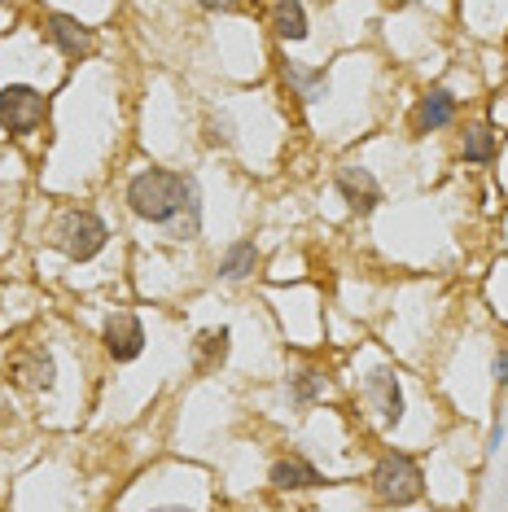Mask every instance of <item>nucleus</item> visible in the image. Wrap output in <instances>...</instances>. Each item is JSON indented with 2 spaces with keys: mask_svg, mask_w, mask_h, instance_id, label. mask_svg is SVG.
I'll list each match as a JSON object with an SVG mask.
<instances>
[{
  "mask_svg": "<svg viewBox=\"0 0 508 512\" xmlns=\"http://www.w3.org/2000/svg\"><path fill=\"white\" fill-rule=\"evenodd\" d=\"M106 351L119 359V364H127V359H136L145 351V329H141V320L136 316H110L106 324Z\"/></svg>",
  "mask_w": 508,
  "mask_h": 512,
  "instance_id": "obj_7",
  "label": "nucleus"
},
{
  "mask_svg": "<svg viewBox=\"0 0 508 512\" xmlns=\"http://www.w3.org/2000/svg\"><path fill=\"white\" fill-rule=\"evenodd\" d=\"M254 263H259V250H254V241H237V246L224 254L219 272H224L228 281H246V276L254 272Z\"/></svg>",
  "mask_w": 508,
  "mask_h": 512,
  "instance_id": "obj_13",
  "label": "nucleus"
},
{
  "mask_svg": "<svg viewBox=\"0 0 508 512\" xmlns=\"http://www.w3.org/2000/svg\"><path fill=\"white\" fill-rule=\"evenodd\" d=\"M495 154V132L487 123H473V127H465V158L469 162H487Z\"/></svg>",
  "mask_w": 508,
  "mask_h": 512,
  "instance_id": "obj_15",
  "label": "nucleus"
},
{
  "mask_svg": "<svg viewBox=\"0 0 508 512\" xmlns=\"http://www.w3.org/2000/svg\"><path fill=\"white\" fill-rule=\"evenodd\" d=\"M193 184L189 176H180V171H163V167H149L141 176H132L127 184V206H132V215L149 219V224H171L184 206H189L193 197Z\"/></svg>",
  "mask_w": 508,
  "mask_h": 512,
  "instance_id": "obj_1",
  "label": "nucleus"
},
{
  "mask_svg": "<svg viewBox=\"0 0 508 512\" xmlns=\"http://www.w3.org/2000/svg\"><path fill=\"white\" fill-rule=\"evenodd\" d=\"M368 399L377 403V412L386 425L403 421V390H399V377L390 368H377L373 377H368Z\"/></svg>",
  "mask_w": 508,
  "mask_h": 512,
  "instance_id": "obj_10",
  "label": "nucleus"
},
{
  "mask_svg": "<svg viewBox=\"0 0 508 512\" xmlns=\"http://www.w3.org/2000/svg\"><path fill=\"white\" fill-rule=\"evenodd\" d=\"M325 477H320L303 456H285L272 464V486H281V491H311V486H320Z\"/></svg>",
  "mask_w": 508,
  "mask_h": 512,
  "instance_id": "obj_11",
  "label": "nucleus"
},
{
  "mask_svg": "<svg viewBox=\"0 0 508 512\" xmlns=\"http://www.w3.org/2000/svg\"><path fill=\"white\" fill-rule=\"evenodd\" d=\"M9 372H14V381L22 390H49L53 386V355L40 351V346H27V351L14 355Z\"/></svg>",
  "mask_w": 508,
  "mask_h": 512,
  "instance_id": "obj_9",
  "label": "nucleus"
},
{
  "mask_svg": "<svg viewBox=\"0 0 508 512\" xmlns=\"http://www.w3.org/2000/svg\"><path fill=\"white\" fill-rule=\"evenodd\" d=\"M285 79L298 88V97L303 101H316V97H325L329 92V79H325V71H298V66H285Z\"/></svg>",
  "mask_w": 508,
  "mask_h": 512,
  "instance_id": "obj_16",
  "label": "nucleus"
},
{
  "mask_svg": "<svg viewBox=\"0 0 508 512\" xmlns=\"http://www.w3.org/2000/svg\"><path fill=\"white\" fill-rule=\"evenodd\" d=\"M320 390H325V377H320V372H303V377H298V390H294V394H298L303 403H311Z\"/></svg>",
  "mask_w": 508,
  "mask_h": 512,
  "instance_id": "obj_17",
  "label": "nucleus"
},
{
  "mask_svg": "<svg viewBox=\"0 0 508 512\" xmlns=\"http://www.w3.org/2000/svg\"><path fill=\"white\" fill-rule=\"evenodd\" d=\"M456 119V97L447 88H430L421 97V106L412 110V132L425 136V132H438V127H447Z\"/></svg>",
  "mask_w": 508,
  "mask_h": 512,
  "instance_id": "obj_8",
  "label": "nucleus"
},
{
  "mask_svg": "<svg viewBox=\"0 0 508 512\" xmlns=\"http://www.w3.org/2000/svg\"><path fill=\"white\" fill-rule=\"evenodd\" d=\"M373 491L381 504H412V499H421V491H425V477L412 456L386 451L373 469Z\"/></svg>",
  "mask_w": 508,
  "mask_h": 512,
  "instance_id": "obj_2",
  "label": "nucleus"
},
{
  "mask_svg": "<svg viewBox=\"0 0 508 512\" xmlns=\"http://www.w3.org/2000/svg\"><path fill=\"white\" fill-rule=\"evenodd\" d=\"M272 31L281 40H307V14L298 0H272Z\"/></svg>",
  "mask_w": 508,
  "mask_h": 512,
  "instance_id": "obj_12",
  "label": "nucleus"
},
{
  "mask_svg": "<svg viewBox=\"0 0 508 512\" xmlns=\"http://www.w3.org/2000/svg\"><path fill=\"white\" fill-rule=\"evenodd\" d=\"M44 36L53 40V49H62L66 57H75V62L97 49L92 31L79 18H71V14H49V18H44Z\"/></svg>",
  "mask_w": 508,
  "mask_h": 512,
  "instance_id": "obj_5",
  "label": "nucleus"
},
{
  "mask_svg": "<svg viewBox=\"0 0 508 512\" xmlns=\"http://www.w3.org/2000/svg\"><path fill=\"white\" fill-rule=\"evenodd\" d=\"M202 9H215V14H228V9H237L241 0H198Z\"/></svg>",
  "mask_w": 508,
  "mask_h": 512,
  "instance_id": "obj_18",
  "label": "nucleus"
},
{
  "mask_svg": "<svg viewBox=\"0 0 508 512\" xmlns=\"http://www.w3.org/2000/svg\"><path fill=\"white\" fill-rule=\"evenodd\" d=\"M106 237H110L106 224H101V215H92V211H66L53 224V246L75 263L92 259V254L106 246Z\"/></svg>",
  "mask_w": 508,
  "mask_h": 512,
  "instance_id": "obj_3",
  "label": "nucleus"
},
{
  "mask_svg": "<svg viewBox=\"0 0 508 512\" xmlns=\"http://www.w3.org/2000/svg\"><path fill=\"white\" fill-rule=\"evenodd\" d=\"M338 193H342V202L351 206L355 215L377 211V202H381V184L368 176L364 167H338Z\"/></svg>",
  "mask_w": 508,
  "mask_h": 512,
  "instance_id": "obj_6",
  "label": "nucleus"
},
{
  "mask_svg": "<svg viewBox=\"0 0 508 512\" xmlns=\"http://www.w3.org/2000/svg\"><path fill=\"white\" fill-rule=\"evenodd\" d=\"M495 381H500V386L508 381V355H500V359H495Z\"/></svg>",
  "mask_w": 508,
  "mask_h": 512,
  "instance_id": "obj_19",
  "label": "nucleus"
},
{
  "mask_svg": "<svg viewBox=\"0 0 508 512\" xmlns=\"http://www.w3.org/2000/svg\"><path fill=\"white\" fill-rule=\"evenodd\" d=\"M228 329H211V333H202L198 337V372H211L224 364V355H228Z\"/></svg>",
  "mask_w": 508,
  "mask_h": 512,
  "instance_id": "obj_14",
  "label": "nucleus"
},
{
  "mask_svg": "<svg viewBox=\"0 0 508 512\" xmlns=\"http://www.w3.org/2000/svg\"><path fill=\"white\" fill-rule=\"evenodd\" d=\"M44 114H49V101H44L36 88H27V84L0 88V127H5V132H14V136L36 132L44 123Z\"/></svg>",
  "mask_w": 508,
  "mask_h": 512,
  "instance_id": "obj_4",
  "label": "nucleus"
}]
</instances>
